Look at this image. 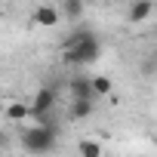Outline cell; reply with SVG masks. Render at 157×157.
<instances>
[{"label":"cell","instance_id":"277c9868","mask_svg":"<svg viewBox=\"0 0 157 157\" xmlns=\"http://www.w3.org/2000/svg\"><path fill=\"white\" fill-rule=\"evenodd\" d=\"M154 13H157V6L151 3V0H132V3L126 6V22H129V25H142V22H148Z\"/></svg>","mask_w":157,"mask_h":157},{"label":"cell","instance_id":"9c48e42d","mask_svg":"<svg viewBox=\"0 0 157 157\" xmlns=\"http://www.w3.org/2000/svg\"><path fill=\"white\" fill-rule=\"evenodd\" d=\"M93 99H77V102H71V120H86L90 114H93Z\"/></svg>","mask_w":157,"mask_h":157},{"label":"cell","instance_id":"7c38bea8","mask_svg":"<svg viewBox=\"0 0 157 157\" xmlns=\"http://www.w3.org/2000/svg\"><path fill=\"white\" fill-rule=\"evenodd\" d=\"M3 145H6V136H3V129H0V151H3Z\"/></svg>","mask_w":157,"mask_h":157},{"label":"cell","instance_id":"3957f363","mask_svg":"<svg viewBox=\"0 0 157 157\" xmlns=\"http://www.w3.org/2000/svg\"><path fill=\"white\" fill-rule=\"evenodd\" d=\"M56 90L52 86H40L37 93H34V99H31V120H37V123H46V120H52L49 114H52V108H56Z\"/></svg>","mask_w":157,"mask_h":157},{"label":"cell","instance_id":"6da1fadb","mask_svg":"<svg viewBox=\"0 0 157 157\" xmlns=\"http://www.w3.org/2000/svg\"><path fill=\"white\" fill-rule=\"evenodd\" d=\"M99 52H102V43L90 28H80L68 40H62V59L68 65H74V68H86L90 62L99 59Z\"/></svg>","mask_w":157,"mask_h":157},{"label":"cell","instance_id":"7a4b0ae2","mask_svg":"<svg viewBox=\"0 0 157 157\" xmlns=\"http://www.w3.org/2000/svg\"><path fill=\"white\" fill-rule=\"evenodd\" d=\"M56 142H59V126H56L52 120L34 123V126H28V129L22 132V148H25L28 154H49V151L56 148Z\"/></svg>","mask_w":157,"mask_h":157},{"label":"cell","instance_id":"4fadbf2b","mask_svg":"<svg viewBox=\"0 0 157 157\" xmlns=\"http://www.w3.org/2000/svg\"><path fill=\"white\" fill-rule=\"evenodd\" d=\"M0 13H3V3H0Z\"/></svg>","mask_w":157,"mask_h":157},{"label":"cell","instance_id":"52a82bcc","mask_svg":"<svg viewBox=\"0 0 157 157\" xmlns=\"http://www.w3.org/2000/svg\"><path fill=\"white\" fill-rule=\"evenodd\" d=\"M114 96V80L108 74H93V99H111Z\"/></svg>","mask_w":157,"mask_h":157},{"label":"cell","instance_id":"ba28073f","mask_svg":"<svg viewBox=\"0 0 157 157\" xmlns=\"http://www.w3.org/2000/svg\"><path fill=\"white\" fill-rule=\"evenodd\" d=\"M31 117V102H10L6 105V120H16V123H22V120H28Z\"/></svg>","mask_w":157,"mask_h":157},{"label":"cell","instance_id":"5b68a950","mask_svg":"<svg viewBox=\"0 0 157 157\" xmlns=\"http://www.w3.org/2000/svg\"><path fill=\"white\" fill-rule=\"evenodd\" d=\"M68 93H71V102L93 99V77H71L68 80Z\"/></svg>","mask_w":157,"mask_h":157},{"label":"cell","instance_id":"8992f818","mask_svg":"<svg viewBox=\"0 0 157 157\" xmlns=\"http://www.w3.org/2000/svg\"><path fill=\"white\" fill-rule=\"evenodd\" d=\"M59 19H62V10L52 6V3H40L34 10V22L37 25H59Z\"/></svg>","mask_w":157,"mask_h":157},{"label":"cell","instance_id":"30bf717a","mask_svg":"<svg viewBox=\"0 0 157 157\" xmlns=\"http://www.w3.org/2000/svg\"><path fill=\"white\" fill-rule=\"evenodd\" d=\"M77 154H80V157H102V142H96V139H80Z\"/></svg>","mask_w":157,"mask_h":157},{"label":"cell","instance_id":"8fae6325","mask_svg":"<svg viewBox=\"0 0 157 157\" xmlns=\"http://www.w3.org/2000/svg\"><path fill=\"white\" fill-rule=\"evenodd\" d=\"M83 3H77V0H65V6H62V16H68V19H80L83 16Z\"/></svg>","mask_w":157,"mask_h":157}]
</instances>
